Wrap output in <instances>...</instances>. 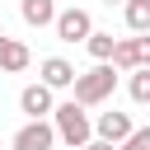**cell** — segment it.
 <instances>
[{
	"label": "cell",
	"mask_w": 150,
	"mask_h": 150,
	"mask_svg": "<svg viewBox=\"0 0 150 150\" xmlns=\"http://www.w3.org/2000/svg\"><path fill=\"white\" fill-rule=\"evenodd\" d=\"M56 38H61V42H89V38H94L89 9H61V14H56Z\"/></svg>",
	"instance_id": "3"
},
{
	"label": "cell",
	"mask_w": 150,
	"mask_h": 150,
	"mask_svg": "<svg viewBox=\"0 0 150 150\" xmlns=\"http://www.w3.org/2000/svg\"><path fill=\"white\" fill-rule=\"evenodd\" d=\"M117 150H150V127H136V131H131Z\"/></svg>",
	"instance_id": "14"
},
{
	"label": "cell",
	"mask_w": 150,
	"mask_h": 150,
	"mask_svg": "<svg viewBox=\"0 0 150 150\" xmlns=\"http://www.w3.org/2000/svg\"><path fill=\"white\" fill-rule=\"evenodd\" d=\"M84 150H117V145H108V141H98V136H94V141H89Z\"/></svg>",
	"instance_id": "16"
},
{
	"label": "cell",
	"mask_w": 150,
	"mask_h": 150,
	"mask_svg": "<svg viewBox=\"0 0 150 150\" xmlns=\"http://www.w3.org/2000/svg\"><path fill=\"white\" fill-rule=\"evenodd\" d=\"M136 52H141V66H150V33L136 38Z\"/></svg>",
	"instance_id": "15"
},
{
	"label": "cell",
	"mask_w": 150,
	"mask_h": 150,
	"mask_svg": "<svg viewBox=\"0 0 150 150\" xmlns=\"http://www.w3.org/2000/svg\"><path fill=\"white\" fill-rule=\"evenodd\" d=\"M112 66H117L122 75L141 70V52H136V38H117V52H112Z\"/></svg>",
	"instance_id": "9"
},
{
	"label": "cell",
	"mask_w": 150,
	"mask_h": 150,
	"mask_svg": "<svg viewBox=\"0 0 150 150\" xmlns=\"http://www.w3.org/2000/svg\"><path fill=\"white\" fill-rule=\"evenodd\" d=\"M131 131H136V127H131V117H127V112H117V108H112V112H98V122H94V136H98V141H108V145H122Z\"/></svg>",
	"instance_id": "7"
},
{
	"label": "cell",
	"mask_w": 150,
	"mask_h": 150,
	"mask_svg": "<svg viewBox=\"0 0 150 150\" xmlns=\"http://www.w3.org/2000/svg\"><path fill=\"white\" fill-rule=\"evenodd\" d=\"M131 98H136V103H150V66L131 70Z\"/></svg>",
	"instance_id": "13"
},
{
	"label": "cell",
	"mask_w": 150,
	"mask_h": 150,
	"mask_svg": "<svg viewBox=\"0 0 150 150\" xmlns=\"http://www.w3.org/2000/svg\"><path fill=\"white\" fill-rule=\"evenodd\" d=\"M108 5H127V0H108Z\"/></svg>",
	"instance_id": "18"
},
{
	"label": "cell",
	"mask_w": 150,
	"mask_h": 150,
	"mask_svg": "<svg viewBox=\"0 0 150 150\" xmlns=\"http://www.w3.org/2000/svg\"><path fill=\"white\" fill-rule=\"evenodd\" d=\"M84 47H89V56H94V61H112V52H117V38H112V33H98V28H94V38H89Z\"/></svg>",
	"instance_id": "12"
},
{
	"label": "cell",
	"mask_w": 150,
	"mask_h": 150,
	"mask_svg": "<svg viewBox=\"0 0 150 150\" xmlns=\"http://www.w3.org/2000/svg\"><path fill=\"white\" fill-rule=\"evenodd\" d=\"M52 127H56V136H61L66 145H75V150H84V145L94 141V122H89V112H84L75 98L56 103V112H52Z\"/></svg>",
	"instance_id": "2"
},
{
	"label": "cell",
	"mask_w": 150,
	"mask_h": 150,
	"mask_svg": "<svg viewBox=\"0 0 150 150\" xmlns=\"http://www.w3.org/2000/svg\"><path fill=\"white\" fill-rule=\"evenodd\" d=\"M28 61H33V52L14 38V42H9V52H5V66H0V70H5V75H19V70H28Z\"/></svg>",
	"instance_id": "11"
},
{
	"label": "cell",
	"mask_w": 150,
	"mask_h": 150,
	"mask_svg": "<svg viewBox=\"0 0 150 150\" xmlns=\"http://www.w3.org/2000/svg\"><path fill=\"white\" fill-rule=\"evenodd\" d=\"M19 14H23V23H28V28H47V23L56 28V14H61V9H56L52 0H23V5H19Z\"/></svg>",
	"instance_id": "8"
},
{
	"label": "cell",
	"mask_w": 150,
	"mask_h": 150,
	"mask_svg": "<svg viewBox=\"0 0 150 150\" xmlns=\"http://www.w3.org/2000/svg\"><path fill=\"white\" fill-rule=\"evenodd\" d=\"M117 75H122V70H117L112 61H98L94 70H80V80H75V103H80V108H94V103L112 98Z\"/></svg>",
	"instance_id": "1"
},
{
	"label": "cell",
	"mask_w": 150,
	"mask_h": 150,
	"mask_svg": "<svg viewBox=\"0 0 150 150\" xmlns=\"http://www.w3.org/2000/svg\"><path fill=\"white\" fill-rule=\"evenodd\" d=\"M61 136H56V127L52 122H23L19 131H14V150H52Z\"/></svg>",
	"instance_id": "5"
},
{
	"label": "cell",
	"mask_w": 150,
	"mask_h": 150,
	"mask_svg": "<svg viewBox=\"0 0 150 150\" xmlns=\"http://www.w3.org/2000/svg\"><path fill=\"white\" fill-rule=\"evenodd\" d=\"M56 89H47L42 80L38 84H23V94H19V108L28 112V122H47V112H56V98H52Z\"/></svg>",
	"instance_id": "4"
},
{
	"label": "cell",
	"mask_w": 150,
	"mask_h": 150,
	"mask_svg": "<svg viewBox=\"0 0 150 150\" xmlns=\"http://www.w3.org/2000/svg\"><path fill=\"white\" fill-rule=\"evenodd\" d=\"M122 14H127V28L141 38V33H150V0H127L122 5Z\"/></svg>",
	"instance_id": "10"
},
{
	"label": "cell",
	"mask_w": 150,
	"mask_h": 150,
	"mask_svg": "<svg viewBox=\"0 0 150 150\" xmlns=\"http://www.w3.org/2000/svg\"><path fill=\"white\" fill-rule=\"evenodd\" d=\"M9 42H14V38H5V33H0V66H5V52H9Z\"/></svg>",
	"instance_id": "17"
},
{
	"label": "cell",
	"mask_w": 150,
	"mask_h": 150,
	"mask_svg": "<svg viewBox=\"0 0 150 150\" xmlns=\"http://www.w3.org/2000/svg\"><path fill=\"white\" fill-rule=\"evenodd\" d=\"M38 75H42L47 89H75V80H80V70H75L66 56H47V61L38 66Z\"/></svg>",
	"instance_id": "6"
}]
</instances>
